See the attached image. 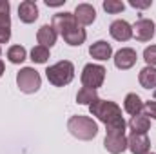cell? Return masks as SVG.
I'll use <instances>...</instances> for the list:
<instances>
[{"label": "cell", "instance_id": "obj_31", "mask_svg": "<svg viewBox=\"0 0 156 154\" xmlns=\"http://www.w3.org/2000/svg\"><path fill=\"white\" fill-rule=\"evenodd\" d=\"M0 54H2V49H0Z\"/></svg>", "mask_w": 156, "mask_h": 154}, {"label": "cell", "instance_id": "obj_9", "mask_svg": "<svg viewBox=\"0 0 156 154\" xmlns=\"http://www.w3.org/2000/svg\"><path fill=\"white\" fill-rule=\"evenodd\" d=\"M60 37L64 38L66 44H69V45H82L85 42V38H87V33H85V29L80 24H73L67 29H64L60 33Z\"/></svg>", "mask_w": 156, "mask_h": 154}, {"label": "cell", "instance_id": "obj_27", "mask_svg": "<svg viewBox=\"0 0 156 154\" xmlns=\"http://www.w3.org/2000/svg\"><path fill=\"white\" fill-rule=\"evenodd\" d=\"M7 13H9V2L0 0V15H7Z\"/></svg>", "mask_w": 156, "mask_h": 154}, {"label": "cell", "instance_id": "obj_8", "mask_svg": "<svg viewBox=\"0 0 156 154\" xmlns=\"http://www.w3.org/2000/svg\"><path fill=\"white\" fill-rule=\"evenodd\" d=\"M136 60H138V54H136V51L133 47H122L115 54V65L122 71L131 69L136 64Z\"/></svg>", "mask_w": 156, "mask_h": 154}, {"label": "cell", "instance_id": "obj_12", "mask_svg": "<svg viewBox=\"0 0 156 154\" xmlns=\"http://www.w3.org/2000/svg\"><path fill=\"white\" fill-rule=\"evenodd\" d=\"M18 16L24 24H33L38 18V5L33 0H24L18 5Z\"/></svg>", "mask_w": 156, "mask_h": 154}, {"label": "cell", "instance_id": "obj_15", "mask_svg": "<svg viewBox=\"0 0 156 154\" xmlns=\"http://www.w3.org/2000/svg\"><path fill=\"white\" fill-rule=\"evenodd\" d=\"M123 109L131 116H138L144 111V102H142V98L136 93H129L125 96V100H123Z\"/></svg>", "mask_w": 156, "mask_h": 154}, {"label": "cell", "instance_id": "obj_29", "mask_svg": "<svg viewBox=\"0 0 156 154\" xmlns=\"http://www.w3.org/2000/svg\"><path fill=\"white\" fill-rule=\"evenodd\" d=\"M2 75H4V62L0 60V76H2Z\"/></svg>", "mask_w": 156, "mask_h": 154}, {"label": "cell", "instance_id": "obj_13", "mask_svg": "<svg viewBox=\"0 0 156 154\" xmlns=\"http://www.w3.org/2000/svg\"><path fill=\"white\" fill-rule=\"evenodd\" d=\"M89 54H91L94 60H109L111 54H113V47H111L109 42L98 40V42H94V44L89 47Z\"/></svg>", "mask_w": 156, "mask_h": 154}, {"label": "cell", "instance_id": "obj_30", "mask_svg": "<svg viewBox=\"0 0 156 154\" xmlns=\"http://www.w3.org/2000/svg\"><path fill=\"white\" fill-rule=\"evenodd\" d=\"M147 154H154V152H147Z\"/></svg>", "mask_w": 156, "mask_h": 154}, {"label": "cell", "instance_id": "obj_22", "mask_svg": "<svg viewBox=\"0 0 156 154\" xmlns=\"http://www.w3.org/2000/svg\"><path fill=\"white\" fill-rule=\"evenodd\" d=\"M104 9H105L107 13L116 15V13H122V11L125 9V4L120 2V0H105V2H104Z\"/></svg>", "mask_w": 156, "mask_h": 154}, {"label": "cell", "instance_id": "obj_23", "mask_svg": "<svg viewBox=\"0 0 156 154\" xmlns=\"http://www.w3.org/2000/svg\"><path fill=\"white\" fill-rule=\"evenodd\" d=\"M144 60L147 62V65L154 67L156 65V45L145 47V51H144Z\"/></svg>", "mask_w": 156, "mask_h": 154}, {"label": "cell", "instance_id": "obj_5", "mask_svg": "<svg viewBox=\"0 0 156 154\" xmlns=\"http://www.w3.org/2000/svg\"><path fill=\"white\" fill-rule=\"evenodd\" d=\"M16 85L22 93L26 94H33L37 93L42 85V78H40L38 71H35L33 67H24L20 69V73L16 75Z\"/></svg>", "mask_w": 156, "mask_h": 154}, {"label": "cell", "instance_id": "obj_7", "mask_svg": "<svg viewBox=\"0 0 156 154\" xmlns=\"http://www.w3.org/2000/svg\"><path fill=\"white\" fill-rule=\"evenodd\" d=\"M133 37L138 42H149L154 37V22L149 18H140L133 26Z\"/></svg>", "mask_w": 156, "mask_h": 154}, {"label": "cell", "instance_id": "obj_6", "mask_svg": "<svg viewBox=\"0 0 156 154\" xmlns=\"http://www.w3.org/2000/svg\"><path fill=\"white\" fill-rule=\"evenodd\" d=\"M127 149L133 154H147L151 149V140L147 134L131 132V136L127 138Z\"/></svg>", "mask_w": 156, "mask_h": 154}, {"label": "cell", "instance_id": "obj_17", "mask_svg": "<svg viewBox=\"0 0 156 154\" xmlns=\"http://www.w3.org/2000/svg\"><path fill=\"white\" fill-rule=\"evenodd\" d=\"M138 80H140V85L144 89H154L156 87V67H144L138 75Z\"/></svg>", "mask_w": 156, "mask_h": 154}, {"label": "cell", "instance_id": "obj_14", "mask_svg": "<svg viewBox=\"0 0 156 154\" xmlns=\"http://www.w3.org/2000/svg\"><path fill=\"white\" fill-rule=\"evenodd\" d=\"M56 37H58V33L55 31V27L53 26H49V24H45V26H42L38 29V33H37V40H38L40 45H44V47H53L55 44H56Z\"/></svg>", "mask_w": 156, "mask_h": 154}, {"label": "cell", "instance_id": "obj_3", "mask_svg": "<svg viewBox=\"0 0 156 154\" xmlns=\"http://www.w3.org/2000/svg\"><path fill=\"white\" fill-rule=\"evenodd\" d=\"M45 76L49 80V83H53L55 87H64V85L73 82V78H75V65L69 60H60L55 65H49L45 69Z\"/></svg>", "mask_w": 156, "mask_h": 154}, {"label": "cell", "instance_id": "obj_19", "mask_svg": "<svg viewBox=\"0 0 156 154\" xmlns=\"http://www.w3.org/2000/svg\"><path fill=\"white\" fill-rule=\"evenodd\" d=\"M26 56H27V51L22 45H11L7 49V58L11 64H22L26 60Z\"/></svg>", "mask_w": 156, "mask_h": 154}, {"label": "cell", "instance_id": "obj_24", "mask_svg": "<svg viewBox=\"0 0 156 154\" xmlns=\"http://www.w3.org/2000/svg\"><path fill=\"white\" fill-rule=\"evenodd\" d=\"M144 111H145V116L149 118H153V120H156V100L154 102H147V103H144Z\"/></svg>", "mask_w": 156, "mask_h": 154}, {"label": "cell", "instance_id": "obj_1", "mask_svg": "<svg viewBox=\"0 0 156 154\" xmlns=\"http://www.w3.org/2000/svg\"><path fill=\"white\" fill-rule=\"evenodd\" d=\"M89 113L96 116L102 123H105L107 136H125V120L122 116L120 105L111 100H94L89 105Z\"/></svg>", "mask_w": 156, "mask_h": 154}, {"label": "cell", "instance_id": "obj_2", "mask_svg": "<svg viewBox=\"0 0 156 154\" xmlns=\"http://www.w3.org/2000/svg\"><path fill=\"white\" fill-rule=\"evenodd\" d=\"M67 131L78 138V140H83V142H89L93 138H96L98 134V125L96 121H93V118L89 116H82V114H76V116H71L69 121H67Z\"/></svg>", "mask_w": 156, "mask_h": 154}, {"label": "cell", "instance_id": "obj_4", "mask_svg": "<svg viewBox=\"0 0 156 154\" xmlns=\"http://www.w3.org/2000/svg\"><path fill=\"white\" fill-rule=\"evenodd\" d=\"M105 67L104 65H98V64H87L82 71V85L87 87V89H93L96 91L98 87H102L104 80H105Z\"/></svg>", "mask_w": 156, "mask_h": 154}, {"label": "cell", "instance_id": "obj_28", "mask_svg": "<svg viewBox=\"0 0 156 154\" xmlns=\"http://www.w3.org/2000/svg\"><path fill=\"white\" fill-rule=\"evenodd\" d=\"M45 4H47V5H51V7H56V5H62V2H49V0H45Z\"/></svg>", "mask_w": 156, "mask_h": 154}, {"label": "cell", "instance_id": "obj_21", "mask_svg": "<svg viewBox=\"0 0 156 154\" xmlns=\"http://www.w3.org/2000/svg\"><path fill=\"white\" fill-rule=\"evenodd\" d=\"M31 60L35 64H45L49 60V49L44 45H35L31 49Z\"/></svg>", "mask_w": 156, "mask_h": 154}, {"label": "cell", "instance_id": "obj_18", "mask_svg": "<svg viewBox=\"0 0 156 154\" xmlns=\"http://www.w3.org/2000/svg\"><path fill=\"white\" fill-rule=\"evenodd\" d=\"M129 127L133 132H140V134H147V131L151 129V118H147L145 114L133 116L129 121Z\"/></svg>", "mask_w": 156, "mask_h": 154}, {"label": "cell", "instance_id": "obj_25", "mask_svg": "<svg viewBox=\"0 0 156 154\" xmlns=\"http://www.w3.org/2000/svg\"><path fill=\"white\" fill-rule=\"evenodd\" d=\"M153 4V0H145V2H140V0H129V5L136 7V9H145Z\"/></svg>", "mask_w": 156, "mask_h": 154}, {"label": "cell", "instance_id": "obj_11", "mask_svg": "<svg viewBox=\"0 0 156 154\" xmlns=\"http://www.w3.org/2000/svg\"><path fill=\"white\" fill-rule=\"evenodd\" d=\"M73 15H75V18L80 26H89L96 18V9L91 4H78Z\"/></svg>", "mask_w": 156, "mask_h": 154}, {"label": "cell", "instance_id": "obj_20", "mask_svg": "<svg viewBox=\"0 0 156 154\" xmlns=\"http://www.w3.org/2000/svg\"><path fill=\"white\" fill-rule=\"evenodd\" d=\"M94 100H98V94H96V91H93V89H87V87H82V89L78 91L76 102L80 103V105H91Z\"/></svg>", "mask_w": 156, "mask_h": 154}, {"label": "cell", "instance_id": "obj_10", "mask_svg": "<svg viewBox=\"0 0 156 154\" xmlns=\"http://www.w3.org/2000/svg\"><path fill=\"white\" fill-rule=\"evenodd\" d=\"M109 33L118 42H127L133 37V26L129 22H125V20H115L109 26Z\"/></svg>", "mask_w": 156, "mask_h": 154}, {"label": "cell", "instance_id": "obj_16", "mask_svg": "<svg viewBox=\"0 0 156 154\" xmlns=\"http://www.w3.org/2000/svg\"><path fill=\"white\" fill-rule=\"evenodd\" d=\"M104 147L111 154H122L127 149V138L125 136H105Z\"/></svg>", "mask_w": 156, "mask_h": 154}, {"label": "cell", "instance_id": "obj_26", "mask_svg": "<svg viewBox=\"0 0 156 154\" xmlns=\"http://www.w3.org/2000/svg\"><path fill=\"white\" fill-rule=\"evenodd\" d=\"M5 27H11V16H9V13L7 15H0V29H5Z\"/></svg>", "mask_w": 156, "mask_h": 154}]
</instances>
